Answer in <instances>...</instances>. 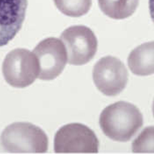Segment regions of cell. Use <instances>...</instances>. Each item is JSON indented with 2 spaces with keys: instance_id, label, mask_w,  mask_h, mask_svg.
<instances>
[{
  "instance_id": "cell-1",
  "label": "cell",
  "mask_w": 154,
  "mask_h": 154,
  "mask_svg": "<svg viewBox=\"0 0 154 154\" xmlns=\"http://www.w3.org/2000/svg\"><path fill=\"white\" fill-rule=\"evenodd\" d=\"M99 124L107 137L114 141L126 142L142 127L143 119V115L135 106L119 101L103 110Z\"/></svg>"
},
{
  "instance_id": "cell-2",
  "label": "cell",
  "mask_w": 154,
  "mask_h": 154,
  "mask_svg": "<svg viewBox=\"0 0 154 154\" xmlns=\"http://www.w3.org/2000/svg\"><path fill=\"white\" fill-rule=\"evenodd\" d=\"M5 151L12 153H44L48 138L40 128L30 123L16 122L5 128L1 135Z\"/></svg>"
},
{
  "instance_id": "cell-3",
  "label": "cell",
  "mask_w": 154,
  "mask_h": 154,
  "mask_svg": "<svg viewBox=\"0 0 154 154\" xmlns=\"http://www.w3.org/2000/svg\"><path fill=\"white\" fill-rule=\"evenodd\" d=\"M2 70L7 83L15 88H24L38 78L40 68L39 61L33 52L18 48L7 54Z\"/></svg>"
},
{
  "instance_id": "cell-4",
  "label": "cell",
  "mask_w": 154,
  "mask_h": 154,
  "mask_svg": "<svg viewBox=\"0 0 154 154\" xmlns=\"http://www.w3.org/2000/svg\"><path fill=\"white\" fill-rule=\"evenodd\" d=\"M99 147V140L94 131L82 124L65 125L55 136L56 153H97Z\"/></svg>"
},
{
  "instance_id": "cell-5",
  "label": "cell",
  "mask_w": 154,
  "mask_h": 154,
  "mask_svg": "<svg viewBox=\"0 0 154 154\" xmlns=\"http://www.w3.org/2000/svg\"><path fill=\"white\" fill-rule=\"evenodd\" d=\"M61 39L65 46L70 64H85L93 59L97 52V38L94 32L86 26L69 27L62 33Z\"/></svg>"
},
{
  "instance_id": "cell-6",
  "label": "cell",
  "mask_w": 154,
  "mask_h": 154,
  "mask_svg": "<svg viewBox=\"0 0 154 154\" xmlns=\"http://www.w3.org/2000/svg\"><path fill=\"white\" fill-rule=\"evenodd\" d=\"M93 80L98 90L107 96H115L125 88L128 72L121 60L112 56L101 58L95 64Z\"/></svg>"
},
{
  "instance_id": "cell-7",
  "label": "cell",
  "mask_w": 154,
  "mask_h": 154,
  "mask_svg": "<svg viewBox=\"0 0 154 154\" xmlns=\"http://www.w3.org/2000/svg\"><path fill=\"white\" fill-rule=\"evenodd\" d=\"M39 61L38 78L44 81H51L58 77L64 69L67 63V51L61 40L48 37L38 44L33 51Z\"/></svg>"
},
{
  "instance_id": "cell-8",
  "label": "cell",
  "mask_w": 154,
  "mask_h": 154,
  "mask_svg": "<svg viewBox=\"0 0 154 154\" xmlns=\"http://www.w3.org/2000/svg\"><path fill=\"white\" fill-rule=\"evenodd\" d=\"M28 0H0V47L9 43L20 30Z\"/></svg>"
},
{
  "instance_id": "cell-9",
  "label": "cell",
  "mask_w": 154,
  "mask_h": 154,
  "mask_svg": "<svg viewBox=\"0 0 154 154\" xmlns=\"http://www.w3.org/2000/svg\"><path fill=\"white\" fill-rule=\"evenodd\" d=\"M131 72L140 76L154 74V42L145 43L134 49L127 59Z\"/></svg>"
},
{
  "instance_id": "cell-10",
  "label": "cell",
  "mask_w": 154,
  "mask_h": 154,
  "mask_svg": "<svg viewBox=\"0 0 154 154\" xmlns=\"http://www.w3.org/2000/svg\"><path fill=\"white\" fill-rule=\"evenodd\" d=\"M139 0H98L102 11L115 20H122L131 16L135 11Z\"/></svg>"
},
{
  "instance_id": "cell-11",
  "label": "cell",
  "mask_w": 154,
  "mask_h": 154,
  "mask_svg": "<svg viewBox=\"0 0 154 154\" xmlns=\"http://www.w3.org/2000/svg\"><path fill=\"white\" fill-rule=\"evenodd\" d=\"M57 9L64 15L81 17L86 14L92 5V0H53Z\"/></svg>"
},
{
  "instance_id": "cell-12",
  "label": "cell",
  "mask_w": 154,
  "mask_h": 154,
  "mask_svg": "<svg viewBox=\"0 0 154 154\" xmlns=\"http://www.w3.org/2000/svg\"><path fill=\"white\" fill-rule=\"evenodd\" d=\"M134 153H154V126L146 127L132 143Z\"/></svg>"
},
{
  "instance_id": "cell-13",
  "label": "cell",
  "mask_w": 154,
  "mask_h": 154,
  "mask_svg": "<svg viewBox=\"0 0 154 154\" xmlns=\"http://www.w3.org/2000/svg\"><path fill=\"white\" fill-rule=\"evenodd\" d=\"M149 8L151 18L154 23V0H149Z\"/></svg>"
},
{
  "instance_id": "cell-14",
  "label": "cell",
  "mask_w": 154,
  "mask_h": 154,
  "mask_svg": "<svg viewBox=\"0 0 154 154\" xmlns=\"http://www.w3.org/2000/svg\"><path fill=\"white\" fill-rule=\"evenodd\" d=\"M152 110H153V114H154V102H153V104Z\"/></svg>"
}]
</instances>
